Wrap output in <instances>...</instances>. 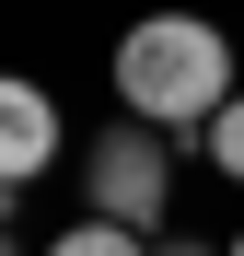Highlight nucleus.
Masks as SVG:
<instances>
[{
    "label": "nucleus",
    "instance_id": "obj_6",
    "mask_svg": "<svg viewBox=\"0 0 244 256\" xmlns=\"http://www.w3.org/2000/svg\"><path fill=\"white\" fill-rule=\"evenodd\" d=\"M0 256H12V186H0Z\"/></svg>",
    "mask_w": 244,
    "mask_h": 256
},
{
    "label": "nucleus",
    "instance_id": "obj_1",
    "mask_svg": "<svg viewBox=\"0 0 244 256\" xmlns=\"http://www.w3.org/2000/svg\"><path fill=\"white\" fill-rule=\"evenodd\" d=\"M116 105L140 128H210L233 105V35L210 12H151L116 47Z\"/></svg>",
    "mask_w": 244,
    "mask_h": 256
},
{
    "label": "nucleus",
    "instance_id": "obj_8",
    "mask_svg": "<svg viewBox=\"0 0 244 256\" xmlns=\"http://www.w3.org/2000/svg\"><path fill=\"white\" fill-rule=\"evenodd\" d=\"M221 256H244V233H233V244H221Z\"/></svg>",
    "mask_w": 244,
    "mask_h": 256
},
{
    "label": "nucleus",
    "instance_id": "obj_4",
    "mask_svg": "<svg viewBox=\"0 0 244 256\" xmlns=\"http://www.w3.org/2000/svg\"><path fill=\"white\" fill-rule=\"evenodd\" d=\"M47 256H151V233H128V222H70Z\"/></svg>",
    "mask_w": 244,
    "mask_h": 256
},
{
    "label": "nucleus",
    "instance_id": "obj_2",
    "mask_svg": "<svg viewBox=\"0 0 244 256\" xmlns=\"http://www.w3.org/2000/svg\"><path fill=\"white\" fill-rule=\"evenodd\" d=\"M81 198H93V222L151 233V222H163V198H175V152H163V128H105L93 163H81Z\"/></svg>",
    "mask_w": 244,
    "mask_h": 256
},
{
    "label": "nucleus",
    "instance_id": "obj_3",
    "mask_svg": "<svg viewBox=\"0 0 244 256\" xmlns=\"http://www.w3.org/2000/svg\"><path fill=\"white\" fill-rule=\"evenodd\" d=\"M47 163H58V105H47V82L0 70V186H35Z\"/></svg>",
    "mask_w": 244,
    "mask_h": 256
},
{
    "label": "nucleus",
    "instance_id": "obj_7",
    "mask_svg": "<svg viewBox=\"0 0 244 256\" xmlns=\"http://www.w3.org/2000/svg\"><path fill=\"white\" fill-rule=\"evenodd\" d=\"M163 256H210V244H163Z\"/></svg>",
    "mask_w": 244,
    "mask_h": 256
},
{
    "label": "nucleus",
    "instance_id": "obj_5",
    "mask_svg": "<svg viewBox=\"0 0 244 256\" xmlns=\"http://www.w3.org/2000/svg\"><path fill=\"white\" fill-rule=\"evenodd\" d=\"M198 140H210V163H221V175H233V186H244V94H233V105H221V116H210V128H198Z\"/></svg>",
    "mask_w": 244,
    "mask_h": 256
}]
</instances>
